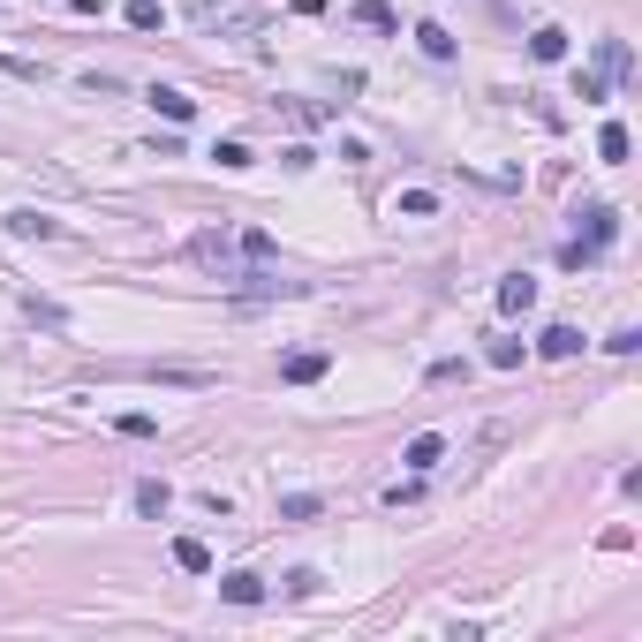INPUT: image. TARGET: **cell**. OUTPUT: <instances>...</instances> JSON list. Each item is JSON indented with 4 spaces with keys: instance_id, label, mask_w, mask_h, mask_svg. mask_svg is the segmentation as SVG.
<instances>
[{
    "instance_id": "19",
    "label": "cell",
    "mask_w": 642,
    "mask_h": 642,
    "mask_svg": "<svg viewBox=\"0 0 642 642\" xmlns=\"http://www.w3.org/2000/svg\"><path fill=\"white\" fill-rule=\"evenodd\" d=\"M121 16H129V31H159V23H167V8H159V0H129Z\"/></svg>"
},
{
    "instance_id": "3",
    "label": "cell",
    "mask_w": 642,
    "mask_h": 642,
    "mask_svg": "<svg viewBox=\"0 0 642 642\" xmlns=\"http://www.w3.org/2000/svg\"><path fill=\"white\" fill-rule=\"evenodd\" d=\"M325 371H333V355H325V348H295L288 363H280V378H288V386H318Z\"/></svg>"
},
{
    "instance_id": "10",
    "label": "cell",
    "mask_w": 642,
    "mask_h": 642,
    "mask_svg": "<svg viewBox=\"0 0 642 642\" xmlns=\"http://www.w3.org/2000/svg\"><path fill=\"white\" fill-rule=\"evenodd\" d=\"M174 567H182V575H212V544L204 537H174Z\"/></svg>"
},
{
    "instance_id": "6",
    "label": "cell",
    "mask_w": 642,
    "mask_h": 642,
    "mask_svg": "<svg viewBox=\"0 0 642 642\" xmlns=\"http://www.w3.org/2000/svg\"><path fill=\"white\" fill-rule=\"evenodd\" d=\"M0 227H8V235H16V242H53V235H61V227H53L46 212H31V204H23V212H8V220H0Z\"/></svg>"
},
{
    "instance_id": "14",
    "label": "cell",
    "mask_w": 642,
    "mask_h": 642,
    "mask_svg": "<svg viewBox=\"0 0 642 642\" xmlns=\"http://www.w3.org/2000/svg\"><path fill=\"white\" fill-rule=\"evenodd\" d=\"M355 23H363V31H401V16H393L386 0H355Z\"/></svg>"
},
{
    "instance_id": "5",
    "label": "cell",
    "mask_w": 642,
    "mask_h": 642,
    "mask_svg": "<svg viewBox=\"0 0 642 642\" xmlns=\"http://www.w3.org/2000/svg\"><path fill=\"white\" fill-rule=\"evenodd\" d=\"M189 257H197V265H204V272H220V280H242V265H235V250H227V242H220V235H197V242H189Z\"/></svg>"
},
{
    "instance_id": "20",
    "label": "cell",
    "mask_w": 642,
    "mask_h": 642,
    "mask_svg": "<svg viewBox=\"0 0 642 642\" xmlns=\"http://www.w3.org/2000/svg\"><path fill=\"white\" fill-rule=\"evenodd\" d=\"M167 507H174V491H167V484H136V514H152V522H159Z\"/></svg>"
},
{
    "instance_id": "12",
    "label": "cell",
    "mask_w": 642,
    "mask_h": 642,
    "mask_svg": "<svg viewBox=\"0 0 642 642\" xmlns=\"http://www.w3.org/2000/svg\"><path fill=\"white\" fill-rule=\"evenodd\" d=\"M318 514H325L318 491H288V499H280V522H318Z\"/></svg>"
},
{
    "instance_id": "11",
    "label": "cell",
    "mask_w": 642,
    "mask_h": 642,
    "mask_svg": "<svg viewBox=\"0 0 642 642\" xmlns=\"http://www.w3.org/2000/svg\"><path fill=\"white\" fill-rule=\"evenodd\" d=\"M144 99H152V106H159L167 121H189V114H197V99H189V91H174V84H152Z\"/></svg>"
},
{
    "instance_id": "15",
    "label": "cell",
    "mask_w": 642,
    "mask_h": 642,
    "mask_svg": "<svg viewBox=\"0 0 642 642\" xmlns=\"http://www.w3.org/2000/svg\"><path fill=\"white\" fill-rule=\"evenodd\" d=\"M220 597H227V605H257L265 582H257V575H220Z\"/></svg>"
},
{
    "instance_id": "8",
    "label": "cell",
    "mask_w": 642,
    "mask_h": 642,
    "mask_svg": "<svg viewBox=\"0 0 642 642\" xmlns=\"http://www.w3.org/2000/svg\"><path fill=\"white\" fill-rule=\"evenodd\" d=\"M529 61H567V31H559V23H537V31H529Z\"/></svg>"
},
{
    "instance_id": "22",
    "label": "cell",
    "mask_w": 642,
    "mask_h": 642,
    "mask_svg": "<svg viewBox=\"0 0 642 642\" xmlns=\"http://www.w3.org/2000/svg\"><path fill=\"white\" fill-rule=\"evenodd\" d=\"M605 91H612V76H605V68H582V84H575V99L605 106Z\"/></svg>"
},
{
    "instance_id": "9",
    "label": "cell",
    "mask_w": 642,
    "mask_h": 642,
    "mask_svg": "<svg viewBox=\"0 0 642 642\" xmlns=\"http://www.w3.org/2000/svg\"><path fill=\"white\" fill-rule=\"evenodd\" d=\"M529 303H537V280H529V272H514V280H499V310H507V318H522Z\"/></svg>"
},
{
    "instance_id": "16",
    "label": "cell",
    "mask_w": 642,
    "mask_h": 642,
    "mask_svg": "<svg viewBox=\"0 0 642 642\" xmlns=\"http://www.w3.org/2000/svg\"><path fill=\"white\" fill-rule=\"evenodd\" d=\"M393 212H401V220H431V212H439V197H431V189H401V197H393Z\"/></svg>"
},
{
    "instance_id": "4",
    "label": "cell",
    "mask_w": 642,
    "mask_h": 642,
    "mask_svg": "<svg viewBox=\"0 0 642 642\" xmlns=\"http://www.w3.org/2000/svg\"><path fill=\"white\" fill-rule=\"evenodd\" d=\"M401 461H408V476H431L446 461V439H439V431H416V439L401 446Z\"/></svg>"
},
{
    "instance_id": "1",
    "label": "cell",
    "mask_w": 642,
    "mask_h": 642,
    "mask_svg": "<svg viewBox=\"0 0 642 642\" xmlns=\"http://www.w3.org/2000/svg\"><path fill=\"white\" fill-rule=\"evenodd\" d=\"M612 235H620V212H612V204H582L575 212V242H567V250H559V265H597V257L612 250Z\"/></svg>"
},
{
    "instance_id": "21",
    "label": "cell",
    "mask_w": 642,
    "mask_h": 642,
    "mask_svg": "<svg viewBox=\"0 0 642 642\" xmlns=\"http://www.w3.org/2000/svg\"><path fill=\"white\" fill-rule=\"evenodd\" d=\"M212 159H220L227 174H242V167H250V144H235V136H220V144H212Z\"/></svg>"
},
{
    "instance_id": "17",
    "label": "cell",
    "mask_w": 642,
    "mask_h": 642,
    "mask_svg": "<svg viewBox=\"0 0 642 642\" xmlns=\"http://www.w3.org/2000/svg\"><path fill=\"white\" fill-rule=\"evenodd\" d=\"M597 159H605V167H620V159H627V129H620V121L597 129Z\"/></svg>"
},
{
    "instance_id": "23",
    "label": "cell",
    "mask_w": 642,
    "mask_h": 642,
    "mask_svg": "<svg viewBox=\"0 0 642 642\" xmlns=\"http://www.w3.org/2000/svg\"><path fill=\"white\" fill-rule=\"evenodd\" d=\"M484 363H491V371H514V363H522V340H491Z\"/></svg>"
},
{
    "instance_id": "2",
    "label": "cell",
    "mask_w": 642,
    "mask_h": 642,
    "mask_svg": "<svg viewBox=\"0 0 642 642\" xmlns=\"http://www.w3.org/2000/svg\"><path fill=\"white\" fill-rule=\"evenodd\" d=\"M182 8H189V23H197V31H212V38H220V31L250 38L257 23H265V16L250 8V0H182Z\"/></svg>"
},
{
    "instance_id": "13",
    "label": "cell",
    "mask_w": 642,
    "mask_h": 642,
    "mask_svg": "<svg viewBox=\"0 0 642 642\" xmlns=\"http://www.w3.org/2000/svg\"><path fill=\"white\" fill-rule=\"evenodd\" d=\"M416 46L431 53V61H454V31H446V23H416Z\"/></svg>"
},
{
    "instance_id": "7",
    "label": "cell",
    "mask_w": 642,
    "mask_h": 642,
    "mask_svg": "<svg viewBox=\"0 0 642 642\" xmlns=\"http://www.w3.org/2000/svg\"><path fill=\"white\" fill-rule=\"evenodd\" d=\"M537 355H544V363H567V355H582V333H575V325H544Z\"/></svg>"
},
{
    "instance_id": "18",
    "label": "cell",
    "mask_w": 642,
    "mask_h": 642,
    "mask_svg": "<svg viewBox=\"0 0 642 642\" xmlns=\"http://www.w3.org/2000/svg\"><path fill=\"white\" fill-rule=\"evenodd\" d=\"M597 68H605V76H627V38H597Z\"/></svg>"
},
{
    "instance_id": "24",
    "label": "cell",
    "mask_w": 642,
    "mask_h": 642,
    "mask_svg": "<svg viewBox=\"0 0 642 642\" xmlns=\"http://www.w3.org/2000/svg\"><path fill=\"white\" fill-rule=\"evenodd\" d=\"M242 257H250V265H272V235H265V227H250V235H242Z\"/></svg>"
}]
</instances>
